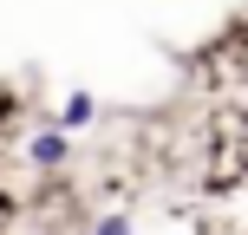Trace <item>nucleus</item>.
<instances>
[{"mask_svg":"<svg viewBox=\"0 0 248 235\" xmlns=\"http://www.w3.org/2000/svg\"><path fill=\"white\" fill-rule=\"evenodd\" d=\"M33 163H65V137H39V144H33Z\"/></svg>","mask_w":248,"mask_h":235,"instance_id":"f257e3e1","label":"nucleus"}]
</instances>
